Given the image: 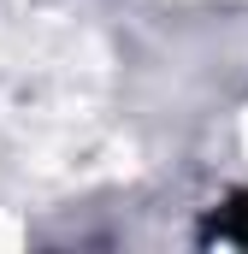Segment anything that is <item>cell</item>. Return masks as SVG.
Here are the masks:
<instances>
[{
	"label": "cell",
	"instance_id": "cell-1",
	"mask_svg": "<svg viewBox=\"0 0 248 254\" xmlns=\"http://www.w3.org/2000/svg\"><path fill=\"white\" fill-rule=\"evenodd\" d=\"M207 237H213V243H243L248 249V195H231V207L207 225Z\"/></svg>",
	"mask_w": 248,
	"mask_h": 254
}]
</instances>
